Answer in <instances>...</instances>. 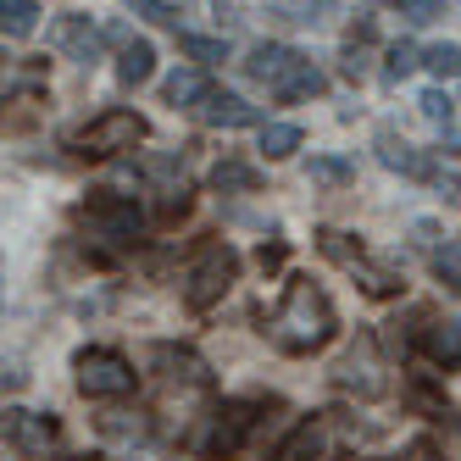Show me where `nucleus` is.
Wrapping results in <instances>:
<instances>
[{
  "label": "nucleus",
  "instance_id": "1",
  "mask_svg": "<svg viewBox=\"0 0 461 461\" xmlns=\"http://www.w3.org/2000/svg\"><path fill=\"white\" fill-rule=\"evenodd\" d=\"M334 334H339L334 301H328V289L312 284V278H294L284 289V301L273 306V317H267V339L284 356H312V350H322Z\"/></svg>",
  "mask_w": 461,
  "mask_h": 461
},
{
  "label": "nucleus",
  "instance_id": "2",
  "mask_svg": "<svg viewBox=\"0 0 461 461\" xmlns=\"http://www.w3.org/2000/svg\"><path fill=\"white\" fill-rule=\"evenodd\" d=\"M150 134V122L140 112H101L95 122H84L78 134H73V150L78 156H117V150H134L140 140Z\"/></svg>",
  "mask_w": 461,
  "mask_h": 461
},
{
  "label": "nucleus",
  "instance_id": "3",
  "mask_svg": "<svg viewBox=\"0 0 461 461\" xmlns=\"http://www.w3.org/2000/svg\"><path fill=\"white\" fill-rule=\"evenodd\" d=\"M73 373H78V389L89 401H117V394H134V367H128V356L117 350H101L89 345L73 356Z\"/></svg>",
  "mask_w": 461,
  "mask_h": 461
},
{
  "label": "nucleus",
  "instance_id": "4",
  "mask_svg": "<svg viewBox=\"0 0 461 461\" xmlns=\"http://www.w3.org/2000/svg\"><path fill=\"white\" fill-rule=\"evenodd\" d=\"M234 278H240V256L228 250V245H212L189 267V278H184V306L189 312H212L222 294H228V284H234Z\"/></svg>",
  "mask_w": 461,
  "mask_h": 461
},
{
  "label": "nucleus",
  "instance_id": "5",
  "mask_svg": "<svg viewBox=\"0 0 461 461\" xmlns=\"http://www.w3.org/2000/svg\"><path fill=\"white\" fill-rule=\"evenodd\" d=\"M84 217H89V228L101 240H117V245L145 234V212L128 201V194H112V189H95L89 201H84Z\"/></svg>",
  "mask_w": 461,
  "mask_h": 461
},
{
  "label": "nucleus",
  "instance_id": "6",
  "mask_svg": "<svg viewBox=\"0 0 461 461\" xmlns=\"http://www.w3.org/2000/svg\"><path fill=\"white\" fill-rule=\"evenodd\" d=\"M0 445H12L17 456H45L56 445V417L50 411L6 406V411H0Z\"/></svg>",
  "mask_w": 461,
  "mask_h": 461
},
{
  "label": "nucleus",
  "instance_id": "7",
  "mask_svg": "<svg viewBox=\"0 0 461 461\" xmlns=\"http://www.w3.org/2000/svg\"><path fill=\"white\" fill-rule=\"evenodd\" d=\"M250 406L245 401H228V406H217L212 411V422H206V434H201V450L206 456H240V445H245V434H250Z\"/></svg>",
  "mask_w": 461,
  "mask_h": 461
},
{
  "label": "nucleus",
  "instance_id": "8",
  "mask_svg": "<svg viewBox=\"0 0 461 461\" xmlns=\"http://www.w3.org/2000/svg\"><path fill=\"white\" fill-rule=\"evenodd\" d=\"M50 45L68 50L73 61H84V68H95V61H101V28L89 17H78V12H68V17L50 23Z\"/></svg>",
  "mask_w": 461,
  "mask_h": 461
},
{
  "label": "nucleus",
  "instance_id": "9",
  "mask_svg": "<svg viewBox=\"0 0 461 461\" xmlns=\"http://www.w3.org/2000/svg\"><path fill=\"white\" fill-rule=\"evenodd\" d=\"M194 112H201L206 128H256V122H261V112L245 101V95H228V89H212Z\"/></svg>",
  "mask_w": 461,
  "mask_h": 461
},
{
  "label": "nucleus",
  "instance_id": "10",
  "mask_svg": "<svg viewBox=\"0 0 461 461\" xmlns=\"http://www.w3.org/2000/svg\"><path fill=\"white\" fill-rule=\"evenodd\" d=\"M422 350H428V361H434V367L456 373V367H461V322H456V317L428 322V328H422Z\"/></svg>",
  "mask_w": 461,
  "mask_h": 461
},
{
  "label": "nucleus",
  "instance_id": "11",
  "mask_svg": "<svg viewBox=\"0 0 461 461\" xmlns=\"http://www.w3.org/2000/svg\"><path fill=\"white\" fill-rule=\"evenodd\" d=\"M294 61H301V50H289V45H256L250 56H245V73L256 78V84H278L289 68H294Z\"/></svg>",
  "mask_w": 461,
  "mask_h": 461
},
{
  "label": "nucleus",
  "instance_id": "12",
  "mask_svg": "<svg viewBox=\"0 0 461 461\" xmlns=\"http://www.w3.org/2000/svg\"><path fill=\"white\" fill-rule=\"evenodd\" d=\"M378 161H384V167H394V173H406V178H434V161H428L417 145L394 140V134L378 140Z\"/></svg>",
  "mask_w": 461,
  "mask_h": 461
},
{
  "label": "nucleus",
  "instance_id": "13",
  "mask_svg": "<svg viewBox=\"0 0 461 461\" xmlns=\"http://www.w3.org/2000/svg\"><path fill=\"white\" fill-rule=\"evenodd\" d=\"M150 73H156V45L150 40H128L122 56H117V84L140 89V84H150Z\"/></svg>",
  "mask_w": 461,
  "mask_h": 461
},
{
  "label": "nucleus",
  "instance_id": "14",
  "mask_svg": "<svg viewBox=\"0 0 461 461\" xmlns=\"http://www.w3.org/2000/svg\"><path fill=\"white\" fill-rule=\"evenodd\" d=\"M156 361L167 367V378H178V384H212V367L194 350H184V345H156Z\"/></svg>",
  "mask_w": 461,
  "mask_h": 461
},
{
  "label": "nucleus",
  "instance_id": "15",
  "mask_svg": "<svg viewBox=\"0 0 461 461\" xmlns=\"http://www.w3.org/2000/svg\"><path fill=\"white\" fill-rule=\"evenodd\" d=\"M40 28V0H0V40H28Z\"/></svg>",
  "mask_w": 461,
  "mask_h": 461
},
{
  "label": "nucleus",
  "instance_id": "16",
  "mask_svg": "<svg viewBox=\"0 0 461 461\" xmlns=\"http://www.w3.org/2000/svg\"><path fill=\"white\" fill-rule=\"evenodd\" d=\"M273 95H278V101H306V95H322V73L301 56V61H294V68L273 84Z\"/></svg>",
  "mask_w": 461,
  "mask_h": 461
},
{
  "label": "nucleus",
  "instance_id": "17",
  "mask_svg": "<svg viewBox=\"0 0 461 461\" xmlns=\"http://www.w3.org/2000/svg\"><path fill=\"white\" fill-rule=\"evenodd\" d=\"M256 184H261V173L250 167V161L228 156V161H217V167H212V189H222V194H250Z\"/></svg>",
  "mask_w": 461,
  "mask_h": 461
},
{
  "label": "nucleus",
  "instance_id": "18",
  "mask_svg": "<svg viewBox=\"0 0 461 461\" xmlns=\"http://www.w3.org/2000/svg\"><path fill=\"white\" fill-rule=\"evenodd\" d=\"M206 95H212L206 73H173L167 84H161V101L167 106H194V101H206Z\"/></svg>",
  "mask_w": 461,
  "mask_h": 461
},
{
  "label": "nucleus",
  "instance_id": "19",
  "mask_svg": "<svg viewBox=\"0 0 461 461\" xmlns=\"http://www.w3.org/2000/svg\"><path fill=\"white\" fill-rule=\"evenodd\" d=\"M101 434L106 439H128V445H145L150 439V417L145 411H112V417H101Z\"/></svg>",
  "mask_w": 461,
  "mask_h": 461
},
{
  "label": "nucleus",
  "instance_id": "20",
  "mask_svg": "<svg viewBox=\"0 0 461 461\" xmlns=\"http://www.w3.org/2000/svg\"><path fill=\"white\" fill-rule=\"evenodd\" d=\"M261 150H267V161H284L301 150V128L294 122H261Z\"/></svg>",
  "mask_w": 461,
  "mask_h": 461
},
{
  "label": "nucleus",
  "instance_id": "21",
  "mask_svg": "<svg viewBox=\"0 0 461 461\" xmlns=\"http://www.w3.org/2000/svg\"><path fill=\"white\" fill-rule=\"evenodd\" d=\"M339 384H345V389H361V394H384V378L373 373V356H361V361H356V350L345 356V367H339Z\"/></svg>",
  "mask_w": 461,
  "mask_h": 461
},
{
  "label": "nucleus",
  "instance_id": "22",
  "mask_svg": "<svg viewBox=\"0 0 461 461\" xmlns=\"http://www.w3.org/2000/svg\"><path fill=\"white\" fill-rule=\"evenodd\" d=\"M178 50H184L189 61H201V68L228 61V45H222V40H206V34H178Z\"/></svg>",
  "mask_w": 461,
  "mask_h": 461
},
{
  "label": "nucleus",
  "instance_id": "23",
  "mask_svg": "<svg viewBox=\"0 0 461 461\" xmlns=\"http://www.w3.org/2000/svg\"><path fill=\"white\" fill-rule=\"evenodd\" d=\"M306 178H312V184H350V178H356V167H350L345 156H312Z\"/></svg>",
  "mask_w": 461,
  "mask_h": 461
},
{
  "label": "nucleus",
  "instance_id": "24",
  "mask_svg": "<svg viewBox=\"0 0 461 461\" xmlns=\"http://www.w3.org/2000/svg\"><path fill=\"white\" fill-rule=\"evenodd\" d=\"M422 68L434 78H461V45H428L422 50Z\"/></svg>",
  "mask_w": 461,
  "mask_h": 461
},
{
  "label": "nucleus",
  "instance_id": "25",
  "mask_svg": "<svg viewBox=\"0 0 461 461\" xmlns=\"http://www.w3.org/2000/svg\"><path fill=\"white\" fill-rule=\"evenodd\" d=\"M394 12H401L411 28H428V23H439L445 17V0H389Z\"/></svg>",
  "mask_w": 461,
  "mask_h": 461
},
{
  "label": "nucleus",
  "instance_id": "26",
  "mask_svg": "<svg viewBox=\"0 0 461 461\" xmlns=\"http://www.w3.org/2000/svg\"><path fill=\"white\" fill-rule=\"evenodd\" d=\"M434 273H439V284H445V289H456V294H461V245H445V250L434 256Z\"/></svg>",
  "mask_w": 461,
  "mask_h": 461
},
{
  "label": "nucleus",
  "instance_id": "27",
  "mask_svg": "<svg viewBox=\"0 0 461 461\" xmlns=\"http://www.w3.org/2000/svg\"><path fill=\"white\" fill-rule=\"evenodd\" d=\"M317 240H322V250L334 256V261H345V267H356V261H361V245H350L345 234H334V228H322Z\"/></svg>",
  "mask_w": 461,
  "mask_h": 461
},
{
  "label": "nucleus",
  "instance_id": "28",
  "mask_svg": "<svg viewBox=\"0 0 461 461\" xmlns=\"http://www.w3.org/2000/svg\"><path fill=\"white\" fill-rule=\"evenodd\" d=\"M128 12H134V17H150V23H161V28L178 23V12L167 6V0H128Z\"/></svg>",
  "mask_w": 461,
  "mask_h": 461
},
{
  "label": "nucleus",
  "instance_id": "29",
  "mask_svg": "<svg viewBox=\"0 0 461 461\" xmlns=\"http://www.w3.org/2000/svg\"><path fill=\"white\" fill-rule=\"evenodd\" d=\"M273 12H278V17H289V23H317L322 0H273Z\"/></svg>",
  "mask_w": 461,
  "mask_h": 461
},
{
  "label": "nucleus",
  "instance_id": "30",
  "mask_svg": "<svg viewBox=\"0 0 461 461\" xmlns=\"http://www.w3.org/2000/svg\"><path fill=\"white\" fill-rule=\"evenodd\" d=\"M411 68H422V56H417V45H389V78H406Z\"/></svg>",
  "mask_w": 461,
  "mask_h": 461
},
{
  "label": "nucleus",
  "instance_id": "31",
  "mask_svg": "<svg viewBox=\"0 0 461 461\" xmlns=\"http://www.w3.org/2000/svg\"><path fill=\"white\" fill-rule=\"evenodd\" d=\"M417 106H422V117H428V122H439V128H445V122H450V112H456L445 89H428V95H422Z\"/></svg>",
  "mask_w": 461,
  "mask_h": 461
},
{
  "label": "nucleus",
  "instance_id": "32",
  "mask_svg": "<svg viewBox=\"0 0 461 461\" xmlns=\"http://www.w3.org/2000/svg\"><path fill=\"white\" fill-rule=\"evenodd\" d=\"M23 384H28V367H23V361H12V356H6V361H0V394H17Z\"/></svg>",
  "mask_w": 461,
  "mask_h": 461
},
{
  "label": "nucleus",
  "instance_id": "33",
  "mask_svg": "<svg viewBox=\"0 0 461 461\" xmlns=\"http://www.w3.org/2000/svg\"><path fill=\"white\" fill-rule=\"evenodd\" d=\"M189 212V194L184 189H167V201H161V217H184Z\"/></svg>",
  "mask_w": 461,
  "mask_h": 461
},
{
  "label": "nucleus",
  "instance_id": "34",
  "mask_svg": "<svg viewBox=\"0 0 461 461\" xmlns=\"http://www.w3.org/2000/svg\"><path fill=\"white\" fill-rule=\"evenodd\" d=\"M367 73V56H361L356 45H345V78H361Z\"/></svg>",
  "mask_w": 461,
  "mask_h": 461
},
{
  "label": "nucleus",
  "instance_id": "35",
  "mask_svg": "<svg viewBox=\"0 0 461 461\" xmlns=\"http://www.w3.org/2000/svg\"><path fill=\"white\" fill-rule=\"evenodd\" d=\"M256 261H261V273H267V267H284V245H261Z\"/></svg>",
  "mask_w": 461,
  "mask_h": 461
},
{
  "label": "nucleus",
  "instance_id": "36",
  "mask_svg": "<svg viewBox=\"0 0 461 461\" xmlns=\"http://www.w3.org/2000/svg\"><path fill=\"white\" fill-rule=\"evenodd\" d=\"M394 461H434V445H428V439H417L406 456H394Z\"/></svg>",
  "mask_w": 461,
  "mask_h": 461
},
{
  "label": "nucleus",
  "instance_id": "37",
  "mask_svg": "<svg viewBox=\"0 0 461 461\" xmlns=\"http://www.w3.org/2000/svg\"><path fill=\"white\" fill-rule=\"evenodd\" d=\"M61 461H101V456H61Z\"/></svg>",
  "mask_w": 461,
  "mask_h": 461
},
{
  "label": "nucleus",
  "instance_id": "38",
  "mask_svg": "<svg viewBox=\"0 0 461 461\" xmlns=\"http://www.w3.org/2000/svg\"><path fill=\"white\" fill-rule=\"evenodd\" d=\"M178 6H184V0H178Z\"/></svg>",
  "mask_w": 461,
  "mask_h": 461
}]
</instances>
